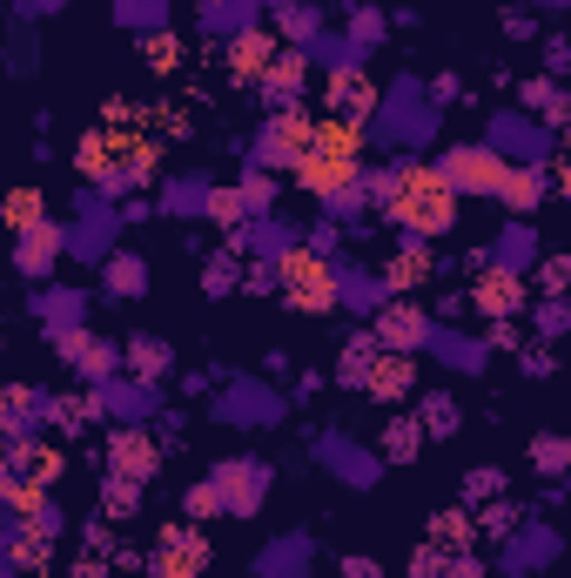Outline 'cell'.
Masks as SVG:
<instances>
[{
  "label": "cell",
  "mask_w": 571,
  "mask_h": 578,
  "mask_svg": "<svg viewBox=\"0 0 571 578\" xmlns=\"http://www.w3.org/2000/svg\"><path fill=\"white\" fill-rule=\"evenodd\" d=\"M363 363H370V343H350V350H343V363H336V376H343V383H356V376H363Z\"/></svg>",
  "instance_id": "31"
},
{
  "label": "cell",
  "mask_w": 571,
  "mask_h": 578,
  "mask_svg": "<svg viewBox=\"0 0 571 578\" xmlns=\"http://www.w3.org/2000/svg\"><path fill=\"white\" fill-rule=\"evenodd\" d=\"M181 504H188V518H216V511H223L216 478H209V484H188V498H181Z\"/></svg>",
  "instance_id": "26"
},
{
  "label": "cell",
  "mask_w": 571,
  "mask_h": 578,
  "mask_svg": "<svg viewBox=\"0 0 571 578\" xmlns=\"http://www.w3.org/2000/svg\"><path fill=\"white\" fill-rule=\"evenodd\" d=\"M269 61H276V41H269L263 28H243V35L229 41V75H236V81H263Z\"/></svg>",
  "instance_id": "12"
},
{
  "label": "cell",
  "mask_w": 571,
  "mask_h": 578,
  "mask_svg": "<svg viewBox=\"0 0 571 578\" xmlns=\"http://www.w3.org/2000/svg\"><path fill=\"white\" fill-rule=\"evenodd\" d=\"M216 491H223V511H256L263 471H256V464H223V471H216Z\"/></svg>",
  "instance_id": "14"
},
{
  "label": "cell",
  "mask_w": 571,
  "mask_h": 578,
  "mask_svg": "<svg viewBox=\"0 0 571 578\" xmlns=\"http://www.w3.org/2000/svg\"><path fill=\"white\" fill-rule=\"evenodd\" d=\"M329 101H336L343 121H363V115L376 108V81H370L363 68H336V75H329Z\"/></svg>",
  "instance_id": "13"
},
{
  "label": "cell",
  "mask_w": 571,
  "mask_h": 578,
  "mask_svg": "<svg viewBox=\"0 0 571 578\" xmlns=\"http://www.w3.org/2000/svg\"><path fill=\"white\" fill-rule=\"evenodd\" d=\"M417 451H424V431H417V424H404V418H397V424H391V431H384V458H397V464H411V458H417Z\"/></svg>",
  "instance_id": "23"
},
{
  "label": "cell",
  "mask_w": 571,
  "mask_h": 578,
  "mask_svg": "<svg viewBox=\"0 0 571 578\" xmlns=\"http://www.w3.org/2000/svg\"><path fill=\"white\" fill-rule=\"evenodd\" d=\"M343 578H384V571H376L370 558H350V565H343Z\"/></svg>",
  "instance_id": "37"
},
{
  "label": "cell",
  "mask_w": 571,
  "mask_h": 578,
  "mask_svg": "<svg viewBox=\"0 0 571 578\" xmlns=\"http://www.w3.org/2000/svg\"><path fill=\"white\" fill-rule=\"evenodd\" d=\"M55 471H61V451H55V444H35V451H28V478H35V484H48Z\"/></svg>",
  "instance_id": "28"
},
{
  "label": "cell",
  "mask_w": 571,
  "mask_h": 578,
  "mask_svg": "<svg viewBox=\"0 0 571 578\" xmlns=\"http://www.w3.org/2000/svg\"><path fill=\"white\" fill-rule=\"evenodd\" d=\"M128 370H135V376H161V370H168L161 343H135V350H128Z\"/></svg>",
  "instance_id": "27"
},
{
  "label": "cell",
  "mask_w": 571,
  "mask_h": 578,
  "mask_svg": "<svg viewBox=\"0 0 571 578\" xmlns=\"http://www.w3.org/2000/svg\"><path fill=\"white\" fill-rule=\"evenodd\" d=\"M296 182L309 188L316 203H350V196H356V161H343V155H323V148H309V155L296 161Z\"/></svg>",
  "instance_id": "4"
},
{
  "label": "cell",
  "mask_w": 571,
  "mask_h": 578,
  "mask_svg": "<svg viewBox=\"0 0 571 578\" xmlns=\"http://www.w3.org/2000/svg\"><path fill=\"white\" fill-rule=\"evenodd\" d=\"M108 290H115V296H135V290H141V263H135V256H115V263H108Z\"/></svg>",
  "instance_id": "25"
},
{
  "label": "cell",
  "mask_w": 571,
  "mask_h": 578,
  "mask_svg": "<svg viewBox=\"0 0 571 578\" xmlns=\"http://www.w3.org/2000/svg\"><path fill=\"white\" fill-rule=\"evenodd\" d=\"M504 168H511V161L491 155V148H451V155H444V182L464 188V196H498Z\"/></svg>",
  "instance_id": "6"
},
{
  "label": "cell",
  "mask_w": 571,
  "mask_h": 578,
  "mask_svg": "<svg viewBox=\"0 0 571 578\" xmlns=\"http://www.w3.org/2000/svg\"><path fill=\"white\" fill-rule=\"evenodd\" d=\"M135 491H141V484H121V478H115V491H108V511H115V518H128V511H135Z\"/></svg>",
  "instance_id": "34"
},
{
  "label": "cell",
  "mask_w": 571,
  "mask_h": 578,
  "mask_svg": "<svg viewBox=\"0 0 571 578\" xmlns=\"http://www.w3.org/2000/svg\"><path fill=\"white\" fill-rule=\"evenodd\" d=\"M309 141H316V121L289 101V108H276L269 115V128H263V161H283V168H296L303 155H309Z\"/></svg>",
  "instance_id": "5"
},
{
  "label": "cell",
  "mask_w": 571,
  "mask_h": 578,
  "mask_svg": "<svg viewBox=\"0 0 571 578\" xmlns=\"http://www.w3.org/2000/svg\"><path fill=\"white\" fill-rule=\"evenodd\" d=\"M384 209H391V223H397V229H411V236L424 243V236H444V229H451V216H457V188L444 182V168L411 161V168H397V175H391Z\"/></svg>",
  "instance_id": "1"
},
{
  "label": "cell",
  "mask_w": 571,
  "mask_h": 578,
  "mask_svg": "<svg viewBox=\"0 0 571 578\" xmlns=\"http://www.w3.org/2000/svg\"><path fill=\"white\" fill-rule=\"evenodd\" d=\"M276 283H283V296H289L303 316H323V310H336V296H343L336 270H329L316 249H303V243H289V249L276 256Z\"/></svg>",
  "instance_id": "2"
},
{
  "label": "cell",
  "mask_w": 571,
  "mask_h": 578,
  "mask_svg": "<svg viewBox=\"0 0 571 578\" xmlns=\"http://www.w3.org/2000/svg\"><path fill=\"white\" fill-rule=\"evenodd\" d=\"M451 424H457V411H451L444 398H431V404H424V424H417V431H451Z\"/></svg>",
  "instance_id": "32"
},
{
  "label": "cell",
  "mask_w": 571,
  "mask_h": 578,
  "mask_svg": "<svg viewBox=\"0 0 571 578\" xmlns=\"http://www.w3.org/2000/svg\"><path fill=\"white\" fill-rule=\"evenodd\" d=\"M155 464H161V444H155L148 431H121V438H115V478H121V484H148Z\"/></svg>",
  "instance_id": "11"
},
{
  "label": "cell",
  "mask_w": 571,
  "mask_h": 578,
  "mask_svg": "<svg viewBox=\"0 0 571 578\" xmlns=\"http://www.w3.org/2000/svg\"><path fill=\"white\" fill-rule=\"evenodd\" d=\"M0 216H8V229L21 236V229H35L41 223V188H14L8 203H0Z\"/></svg>",
  "instance_id": "20"
},
{
  "label": "cell",
  "mask_w": 571,
  "mask_h": 578,
  "mask_svg": "<svg viewBox=\"0 0 571 578\" xmlns=\"http://www.w3.org/2000/svg\"><path fill=\"white\" fill-rule=\"evenodd\" d=\"M55 256H61V229H48V223L21 229V249H14V263H21L28 276H48V270H55Z\"/></svg>",
  "instance_id": "15"
},
{
  "label": "cell",
  "mask_w": 571,
  "mask_h": 578,
  "mask_svg": "<svg viewBox=\"0 0 571 578\" xmlns=\"http://www.w3.org/2000/svg\"><path fill=\"white\" fill-rule=\"evenodd\" d=\"M538 283H544V290H551V296H558V283H564V256H551V263H544V270H538Z\"/></svg>",
  "instance_id": "36"
},
{
  "label": "cell",
  "mask_w": 571,
  "mask_h": 578,
  "mask_svg": "<svg viewBox=\"0 0 571 578\" xmlns=\"http://www.w3.org/2000/svg\"><path fill=\"white\" fill-rule=\"evenodd\" d=\"M0 418H28V391H0Z\"/></svg>",
  "instance_id": "35"
},
{
  "label": "cell",
  "mask_w": 571,
  "mask_h": 578,
  "mask_svg": "<svg viewBox=\"0 0 571 578\" xmlns=\"http://www.w3.org/2000/svg\"><path fill=\"white\" fill-rule=\"evenodd\" d=\"M471 303H478L484 316H518V310H524V276L498 263V270H484V276L471 283Z\"/></svg>",
  "instance_id": "10"
},
{
  "label": "cell",
  "mask_w": 571,
  "mask_h": 578,
  "mask_svg": "<svg viewBox=\"0 0 571 578\" xmlns=\"http://www.w3.org/2000/svg\"><path fill=\"white\" fill-rule=\"evenodd\" d=\"M303 75H309V61H303V55H296V48H289V55H276V61H269V75H263V88H269V95H283V101H289V95H296V88H303Z\"/></svg>",
  "instance_id": "19"
},
{
  "label": "cell",
  "mask_w": 571,
  "mask_h": 578,
  "mask_svg": "<svg viewBox=\"0 0 571 578\" xmlns=\"http://www.w3.org/2000/svg\"><path fill=\"white\" fill-rule=\"evenodd\" d=\"M209 571V545L196 531H168L155 545V578H203Z\"/></svg>",
  "instance_id": "9"
},
{
  "label": "cell",
  "mask_w": 571,
  "mask_h": 578,
  "mask_svg": "<svg viewBox=\"0 0 571 578\" xmlns=\"http://www.w3.org/2000/svg\"><path fill=\"white\" fill-rule=\"evenodd\" d=\"M384 283H391L397 296H411V290H424V283H431V249H424V243H411V249H397V256H391V270H384Z\"/></svg>",
  "instance_id": "17"
},
{
  "label": "cell",
  "mask_w": 571,
  "mask_h": 578,
  "mask_svg": "<svg viewBox=\"0 0 571 578\" xmlns=\"http://www.w3.org/2000/svg\"><path fill=\"white\" fill-rule=\"evenodd\" d=\"M424 336H431V316H424L411 296H397V303L376 310V336H370V343H384V350H417Z\"/></svg>",
  "instance_id": "8"
},
{
  "label": "cell",
  "mask_w": 571,
  "mask_h": 578,
  "mask_svg": "<svg viewBox=\"0 0 571 578\" xmlns=\"http://www.w3.org/2000/svg\"><path fill=\"white\" fill-rule=\"evenodd\" d=\"M236 196H243V209H269V196H276V188H269V175H249V182L236 188Z\"/></svg>",
  "instance_id": "29"
},
{
  "label": "cell",
  "mask_w": 571,
  "mask_h": 578,
  "mask_svg": "<svg viewBox=\"0 0 571 578\" xmlns=\"http://www.w3.org/2000/svg\"><path fill=\"white\" fill-rule=\"evenodd\" d=\"M75 168H81L95 188H121V128H95V135H81Z\"/></svg>",
  "instance_id": "7"
},
{
  "label": "cell",
  "mask_w": 571,
  "mask_h": 578,
  "mask_svg": "<svg viewBox=\"0 0 571 578\" xmlns=\"http://www.w3.org/2000/svg\"><path fill=\"white\" fill-rule=\"evenodd\" d=\"M141 61H148L155 75H175V68H181V41H175L168 28H155V35L141 41Z\"/></svg>",
  "instance_id": "21"
},
{
  "label": "cell",
  "mask_w": 571,
  "mask_h": 578,
  "mask_svg": "<svg viewBox=\"0 0 571 578\" xmlns=\"http://www.w3.org/2000/svg\"><path fill=\"white\" fill-rule=\"evenodd\" d=\"M544 471H564V438H538V451H531Z\"/></svg>",
  "instance_id": "33"
},
{
  "label": "cell",
  "mask_w": 571,
  "mask_h": 578,
  "mask_svg": "<svg viewBox=\"0 0 571 578\" xmlns=\"http://www.w3.org/2000/svg\"><path fill=\"white\" fill-rule=\"evenodd\" d=\"M209 216H216V223H236V216H243V196H236V188H216V196H209Z\"/></svg>",
  "instance_id": "30"
},
{
  "label": "cell",
  "mask_w": 571,
  "mask_h": 578,
  "mask_svg": "<svg viewBox=\"0 0 571 578\" xmlns=\"http://www.w3.org/2000/svg\"><path fill=\"white\" fill-rule=\"evenodd\" d=\"M431 545L451 551V558H464V545H471V518H464V511H444V518L431 525Z\"/></svg>",
  "instance_id": "22"
},
{
  "label": "cell",
  "mask_w": 571,
  "mask_h": 578,
  "mask_svg": "<svg viewBox=\"0 0 571 578\" xmlns=\"http://www.w3.org/2000/svg\"><path fill=\"white\" fill-rule=\"evenodd\" d=\"M356 383H363V398H376V404H404L417 391V363H411V350H370Z\"/></svg>",
  "instance_id": "3"
},
{
  "label": "cell",
  "mask_w": 571,
  "mask_h": 578,
  "mask_svg": "<svg viewBox=\"0 0 571 578\" xmlns=\"http://www.w3.org/2000/svg\"><path fill=\"white\" fill-rule=\"evenodd\" d=\"M498 196H504L511 209H531V203L544 196V175H538V168H504V182H498Z\"/></svg>",
  "instance_id": "18"
},
{
  "label": "cell",
  "mask_w": 571,
  "mask_h": 578,
  "mask_svg": "<svg viewBox=\"0 0 571 578\" xmlns=\"http://www.w3.org/2000/svg\"><path fill=\"white\" fill-rule=\"evenodd\" d=\"M309 148H323V155H343V161H363V121H343V115H329V121H316V141Z\"/></svg>",
  "instance_id": "16"
},
{
  "label": "cell",
  "mask_w": 571,
  "mask_h": 578,
  "mask_svg": "<svg viewBox=\"0 0 571 578\" xmlns=\"http://www.w3.org/2000/svg\"><path fill=\"white\" fill-rule=\"evenodd\" d=\"M68 356H75V363H81L88 376H108V370H115V356H108V350H101L95 336H68Z\"/></svg>",
  "instance_id": "24"
}]
</instances>
